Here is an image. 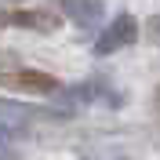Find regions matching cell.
Segmentation results:
<instances>
[{
    "label": "cell",
    "mask_w": 160,
    "mask_h": 160,
    "mask_svg": "<svg viewBox=\"0 0 160 160\" xmlns=\"http://www.w3.org/2000/svg\"><path fill=\"white\" fill-rule=\"evenodd\" d=\"M88 160H102V157H88ZM106 160H128V157H106Z\"/></svg>",
    "instance_id": "8992f818"
},
{
    "label": "cell",
    "mask_w": 160,
    "mask_h": 160,
    "mask_svg": "<svg viewBox=\"0 0 160 160\" xmlns=\"http://www.w3.org/2000/svg\"><path fill=\"white\" fill-rule=\"evenodd\" d=\"M62 8L69 11L80 26H95V22L102 18V4L98 0H62Z\"/></svg>",
    "instance_id": "277c9868"
},
{
    "label": "cell",
    "mask_w": 160,
    "mask_h": 160,
    "mask_svg": "<svg viewBox=\"0 0 160 160\" xmlns=\"http://www.w3.org/2000/svg\"><path fill=\"white\" fill-rule=\"evenodd\" d=\"M135 40H138V22H135V15H117V18L106 26V33L95 40V55H113V51L128 48Z\"/></svg>",
    "instance_id": "6da1fadb"
},
{
    "label": "cell",
    "mask_w": 160,
    "mask_h": 160,
    "mask_svg": "<svg viewBox=\"0 0 160 160\" xmlns=\"http://www.w3.org/2000/svg\"><path fill=\"white\" fill-rule=\"evenodd\" d=\"M11 149H15V131L0 120V160H11Z\"/></svg>",
    "instance_id": "5b68a950"
},
{
    "label": "cell",
    "mask_w": 160,
    "mask_h": 160,
    "mask_svg": "<svg viewBox=\"0 0 160 160\" xmlns=\"http://www.w3.org/2000/svg\"><path fill=\"white\" fill-rule=\"evenodd\" d=\"M0 84L11 91H26V95H51L58 91V80L40 69H0Z\"/></svg>",
    "instance_id": "7a4b0ae2"
},
{
    "label": "cell",
    "mask_w": 160,
    "mask_h": 160,
    "mask_svg": "<svg viewBox=\"0 0 160 160\" xmlns=\"http://www.w3.org/2000/svg\"><path fill=\"white\" fill-rule=\"evenodd\" d=\"M58 22L62 18L55 11H0V26H26L37 33H55Z\"/></svg>",
    "instance_id": "3957f363"
}]
</instances>
